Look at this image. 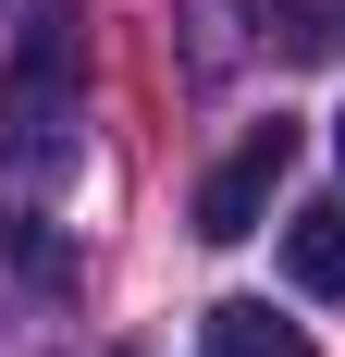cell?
<instances>
[{"label":"cell","mask_w":345,"mask_h":357,"mask_svg":"<svg viewBox=\"0 0 345 357\" xmlns=\"http://www.w3.org/2000/svg\"><path fill=\"white\" fill-rule=\"evenodd\" d=\"M284 173H296V123H247V136L222 148V173L198 185V234H210V247H247Z\"/></svg>","instance_id":"7a4b0ae2"},{"label":"cell","mask_w":345,"mask_h":357,"mask_svg":"<svg viewBox=\"0 0 345 357\" xmlns=\"http://www.w3.org/2000/svg\"><path fill=\"white\" fill-rule=\"evenodd\" d=\"M198 345L210 357H321L296 321H272V296H222V308L198 321Z\"/></svg>","instance_id":"3957f363"},{"label":"cell","mask_w":345,"mask_h":357,"mask_svg":"<svg viewBox=\"0 0 345 357\" xmlns=\"http://www.w3.org/2000/svg\"><path fill=\"white\" fill-rule=\"evenodd\" d=\"M284 271H296L309 296H333V308H345V197H333V210H296V222H284Z\"/></svg>","instance_id":"277c9868"},{"label":"cell","mask_w":345,"mask_h":357,"mask_svg":"<svg viewBox=\"0 0 345 357\" xmlns=\"http://www.w3.org/2000/svg\"><path fill=\"white\" fill-rule=\"evenodd\" d=\"M74 148V25L37 13L25 50H13V86H0V160L13 173H50Z\"/></svg>","instance_id":"6da1fadb"},{"label":"cell","mask_w":345,"mask_h":357,"mask_svg":"<svg viewBox=\"0 0 345 357\" xmlns=\"http://www.w3.org/2000/svg\"><path fill=\"white\" fill-rule=\"evenodd\" d=\"M333 160H345V111H333Z\"/></svg>","instance_id":"5b68a950"}]
</instances>
